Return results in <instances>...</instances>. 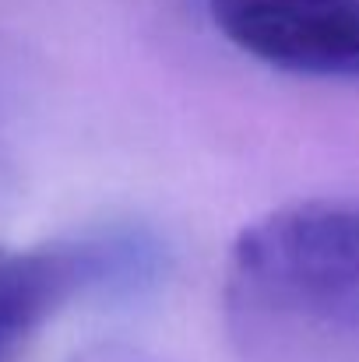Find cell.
I'll use <instances>...</instances> for the list:
<instances>
[{"label":"cell","instance_id":"1","mask_svg":"<svg viewBox=\"0 0 359 362\" xmlns=\"http://www.w3.org/2000/svg\"><path fill=\"white\" fill-rule=\"evenodd\" d=\"M222 320L243 362H359L356 201H296L243 226Z\"/></svg>","mask_w":359,"mask_h":362},{"label":"cell","instance_id":"2","mask_svg":"<svg viewBox=\"0 0 359 362\" xmlns=\"http://www.w3.org/2000/svg\"><path fill=\"white\" fill-rule=\"evenodd\" d=\"M166 274V250L137 229H103L42 246H0V362H18L57 310L89 296H134Z\"/></svg>","mask_w":359,"mask_h":362},{"label":"cell","instance_id":"3","mask_svg":"<svg viewBox=\"0 0 359 362\" xmlns=\"http://www.w3.org/2000/svg\"><path fill=\"white\" fill-rule=\"evenodd\" d=\"M208 18L275 71L359 81V0H208Z\"/></svg>","mask_w":359,"mask_h":362},{"label":"cell","instance_id":"4","mask_svg":"<svg viewBox=\"0 0 359 362\" xmlns=\"http://www.w3.org/2000/svg\"><path fill=\"white\" fill-rule=\"evenodd\" d=\"M85 362H155V359H148V356H137V352H123V349H110V352H99V356H92V359H85Z\"/></svg>","mask_w":359,"mask_h":362}]
</instances>
